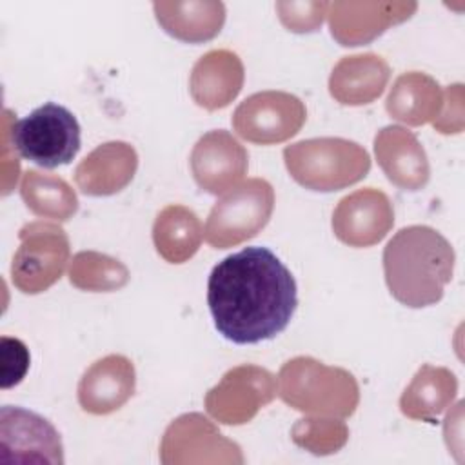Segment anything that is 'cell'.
Segmentation results:
<instances>
[{"label":"cell","mask_w":465,"mask_h":465,"mask_svg":"<svg viewBox=\"0 0 465 465\" xmlns=\"http://www.w3.org/2000/svg\"><path fill=\"white\" fill-rule=\"evenodd\" d=\"M20 247L13 256V283L25 294L49 289L64 272L69 258V240L62 227L49 222H31L20 229Z\"/></svg>","instance_id":"cell-7"},{"label":"cell","mask_w":465,"mask_h":465,"mask_svg":"<svg viewBox=\"0 0 465 465\" xmlns=\"http://www.w3.org/2000/svg\"><path fill=\"white\" fill-rule=\"evenodd\" d=\"M20 194L35 214L51 220H69L78 209L74 193L62 178L33 169L24 174Z\"/></svg>","instance_id":"cell-23"},{"label":"cell","mask_w":465,"mask_h":465,"mask_svg":"<svg viewBox=\"0 0 465 465\" xmlns=\"http://www.w3.org/2000/svg\"><path fill=\"white\" fill-rule=\"evenodd\" d=\"M456 387L458 383L452 372L423 365L405 389L400 409L405 416L414 420H434V416L452 401Z\"/></svg>","instance_id":"cell-22"},{"label":"cell","mask_w":465,"mask_h":465,"mask_svg":"<svg viewBox=\"0 0 465 465\" xmlns=\"http://www.w3.org/2000/svg\"><path fill=\"white\" fill-rule=\"evenodd\" d=\"M416 7V2H334L329 4L331 35L341 45L367 44L391 24L407 20Z\"/></svg>","instance_id":"cell-13"},{"label":"cell","mask_w":465,"mask_h":465,"mask_svg":"<svg viewBox=\"0 0 465 465\" xmlns=\"http://www.w3.org/2000/svg\"><path fill=\"white\" fill-rule=\"evenodd\" d=\"M127 278L129 272L118 260L98 252H78L69 271L71 283L87 291L118 289Z\"/></svg>","instance_id":"cell-24"},{"label":"cell","mask_w":465,"mask_h":465,"mask_svg":"<svg viewBox=\"0 0 465 465\" xmlns=\"http://www.w3.org/2000/svg\"><path fill=\"white\" fill-rule=\"evenodd\" d=\"M247 160L243 145L231 133L216 129L196 142L191 153V171L203 191L222 194L243 178Z\"/></svg>","instance_id":"cell-12"},{"label":"cell","mask_w":465,"mask_h":465,"mask_svg":"<svg viewBox=\"0 0 465 465\" xmlns=\"http://www.w3.org/2000/svg\"><path fill=\"white\" fill-rule=\"evenodd\" d=\"M291 176L311 191L331 193L349 187L367 176L369 153L345 138H311L283 149Z\"/></svg>","instance_id":"cell-3"},{"label":"cell","mask_w":465,"mask_h":465,"mask_svg":"<svg viewBox=\"0 0 465 465\" xmlns=\"http://www.w3.org/2000/svg\"><path fill=\"white\" fill-rule=\"evenodd\" d=\"M276 392V381L265 369L243 365L229 371L209 391L205 405L211 416L227 425L249 421L256 411L269 403Z\"/></svg>","instance_id":"cell-10"},{"label":"cell","mask_w":465,"mask_h":465,"mask_svg":"<svg viewBox=\"0 0 465 465\" xmlns=\"http://www.w3.org/2000/svg\"><path fill=\"white\" fill-rule=\"evenodd\" d=\"M272 207L274 191L262 178H251L229 189L209 213L205 242L214 249H227L256 236L267 225Z\"/></svg>","instance_id":"cell-6"},{"label":"cell","mask_w":465,"mask_h":465,"mask_svg":"<svg viewBox=\"0 0 465 465\" xmlns=\"http://www.w3.org/2000/svg\"><path fill=\"white\" fill-rule=\"evenodd\" d=\"M280 396L302 412L345 418L358 405V385L347 371L300 356L282 367Z\"/></svg>","instance_id":"cell-4"},{"label":"cell","mask_w":465,"mask_h":465,"mask_svg":"<svg viewBox=\"0 0 465 465\" xmlns=\"http://www.w3.org/2000/svg\"><path fill=\"white\" fill-rule=\"evenodd\" d=\"M138 158L125 142L98 145L74 171V180L84 194L107 196L122 191L134 176Z\"/></svg>","instance_id":"cell-16"},{"label":"cell","mask_w":465,"mask_h":465,"mask_svg":"<svg viewBox=\"0 0 465 465\" xmlns=\"http://www.w3.org/2000/svg\"><path fill=\"white\" fill-rule=\"evenodd\" d=\"M13 149L40 167L54 169L69 163L80 151L82 133L76 116L64 105L47 102L11 124Z\"/></svg>","instance_id":"cell-5"},{"label":"cell","mask_w":465,"mask_h":465,"mask_svg":"<svg viewBox=\"0 0 465 465\" xmlns=\"http://www.w3.org/2000/svg\"><path fill=\"white\" fill-rule=\"evenodd\" d=\"M153 240L160 256L171 263H183L200 247L202 223L191 209L169 205L154 220Z\"/></svg>","instance_id":"cell-21"},{"label":"cell","mask_w":465,"mask_h":465,"mask_svg":"<svg viewBox=\"0 0 465 465\" xmlns=\"http://www.w3.org/2000/svg\"><path fill=\"white\" fill-rule=\"evenodd\" d=\"M153 9L165 33L189 44L214 38L225 22L222 2H154Z\"/></svg>","instance_id":"cell-19"},{"label":"cell","mask_w":465,"mask_h":465,"mask_svg":"<svg viewBox=\"0 0 465 465\" xmlns=\"http://www.w3.org/2000/svg\"><path fill=\"white\" fill-rule=\"evenodd\" d=\"M389 65L372 53L343 56L329 80L331 94L345 105H361L381 94L389 80Z\"/></svg>","instance_id":"cell-18"},{"label":"cell","mask_w":465,"mask_h":465,"mask_svg":"<svg viewBox=\"0 0 465 465\" xmlns=\"http://www.w3.org/2000/svg\"><path fill=\"white\" fill-rule=\"evenodd\" d=\"M2 463H64L58 430L44 416L24 407L4 405L0 411Z\"/></svg>","instance_id":"cell-9"},{"label":"cell","mask_w":465,"mask_h":465,"mask_svg":"<svg viewBox=\"0 0 465 465\" xmlns=\"http://www.w3.org/2000/svg\"><path fill=\"white\" fill-rule=\"evenodd\" d=\"M454 249L429 225L400 229L383 249V274L389 292L400 303L420 309L438 303L452 280Z\"/></svg>","instance_id":"cell-2"},{"label":"cell","mask_w":465,"mask_h":465,"mask_svg":"<svg viewBox=\"0 0 465 465\" xmlns=\"http://www.w3.org/2000/svg\"><path fill=\"white\" fill-rule=\"evenodd\" d=\"M216 331L238 345L272 340L298 307L292 272L267 247H245L218 262L207 280Z\"/></svg>","instance_id":"cell-1"},{"label":"cell","mask_w":465,"mask_h":465,"mask_svg":"<svg viewBox=\"0 0 465 465\" xmlns=\"http://www.w3.org/2000/svg\"><path fill=\"white\" fill-rule=\"evenodd\" d=\"M307 118L303 102L283 91H262L245 98L232 114L234 131L262 145L294 136Z\"/></svg>","instance_id":"cell-8"},{"label":"cell","mask_w":465,"mask_h":465,"mask_svg":"<svg viewBox=\"0 0 465 465\" xmlns=\"http://www.w3.org/2000/svg\"><path fill=\"white\" fill-rule=\"evenodd\" d=\"M441 105L440 85L423 73L401 74L387 98L392 118L409 125H421L438 114Z\"/></svg>","instance_id":"cell-20"},{"label":"cell","mask_w":465,"mask_h":465,"mask_svg":"<svg viewBox=\"0 0 465 465\" xmlns=\"http://www.w3.org/2000/svg\"><path fill=\"white\" fill-rule=\"evenodd\" d=\"M276 9L280 11V18L289 31L312 33L322 25L323 16L327 15L329 4L327 2H305V4L278 2Z\"/></svg>","instance_id":"cell-26"},{"label":"cell","mask_w":465,"mask_h":465,"mask_svg":"<svg viewBox=\"0 0 465 465\" xmlns=\"http://www.w3.org/2000/svg\"><path fill=\"white\" fill-rule=\"evenodd\" d=\"M134 392V367L120 354L94 361L78 383V401L85 412L109 414Z\"/></svg>","instance_id":"cell-14"},{"label":"cell","mask_w":465,"mask_h":465,"mask_svg":"<svg viewBox=\"0 0 465 465\" xmlns=\"http://www.w3.org/2000/svg\"><path fill=\"white\" fill-rule=\"evenodd\" d=\"M29 351L18 338H0V387L18 385L29 371Z\"/></svg>","instance_id":"cell-25"},{"label":"cell","mask_w":465,"mask_h":465,"mask_svg":"<svg viewBox=\"0 0 465 465\" xmlns=\"http://www.w3.org/2000/svg\"><path fill=\"white\" fill-rule=\"evenodd\" d=\"M394 211L385 193L367 187L338 202L332 213V231L351 247L378 243L392 227Z\"/></svg>","instance_id":"cell-11"},{"label":"cell","mask_w":465,"mask_h":465,"mask_svg":"<svg viewBox=\"0 0 465 465\" xmlns=\"http://www.w3.org/2000/svg\"><path fill=\"white\" fill-rule=\"evenodd\" d=\"M243 65L225 49L209 51L193 67L191 94L200 107L209 111L225 107L242 89Z\"/></svg>","instance_id":"cell-17"},{"label":"cell","mask_w":465,"mask_h":465,"mask_svg":"<svg viewBox=\"0 0 465 465\" xmlns=\"http://www.w3.org/2000/svg\"><path fill=\"white\" fill-rule=\"evenodd\" d=\"M374 153L387 178L407 191H418L429 180V163L414 133L389 125L374 138Z\"/></svg>","instance_id":"cell-15"}]
</instances>
